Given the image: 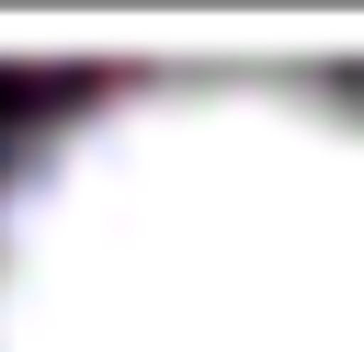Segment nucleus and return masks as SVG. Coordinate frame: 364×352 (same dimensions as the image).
Returning <instances> with one entry per match:
<instances>
[{
    "instance_id": "nucleus-1",
    "label": "nucleus",
    "mask_w": 364,
    "mask_h": 352,
    "mask_svg": "<svg viewBox=\"0 0 364 352\" xmlns=\"http://www.w3.org/2000/svg\"><path fill=\"white\" fill-rule=\"evenodd\" d=\"M0 352H364V102L159 68L0 159Z\"/></svg>"
}]
</instances>
